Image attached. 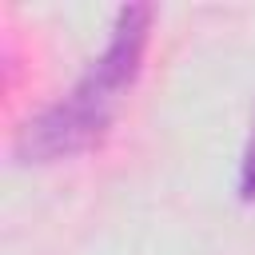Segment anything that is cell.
Listing matches in <instances>:
<instances>
[{
    "label": "cell",
    "instance_id": "6da1fadb",
    "mask_svg": "<svg viewBox=\"0 0 255 255\" xmlns=\"http://www.w3.org/2000/svg\"><path fill=\"white\" fill-rule=\"evenodd\" d=\"M151 20H155V12L147 4H124L116 12V20L108 28V44L88 64V72L56 104L36 112L20 128L16 155L24 163H60V159H72L104 139L124 96L139 80Z\"/></svg>",
    "mask_w": 255,
    "mask_h": 255
},
{
    "label": "cell",
    "instance_id": "7a4b0ae2",
    "mask_svg": "<svg viewBox=\"0 0 255 255\" xmlns=\"http://www.w3.org/2000/svg\"><path fill=\"white\" fill-rule=\"evenodd\" d=\"M239 199L255 203V128L243 143V159H239Z\"/></svg>",
    "mask_w": 255,
    "mask_h": 255
}]
</instances>
